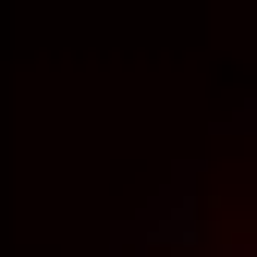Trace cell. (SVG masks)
Here are the masks:
<instances>
[{"label": "cell", "mask_w": 257, "mask_h": 257, "mask_svg": "<svg viewBox=\"0 0 257 257\" xmlns=\"http://www.w3.org/2000/svg\"><path fill=\"white\" fill-rule=\"evenodd\" d=\"M220 257H257V245H220Z\"/></svg>", "instance_id": "6da1fadb"}]
</instances>
